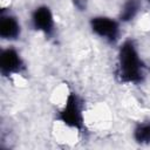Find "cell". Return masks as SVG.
<instances>
[{
    "mask_svg": "<svg viewBox=\"0 0 150 150\" xmlns=\"http://www.w3.org/2000/svg\"><path fill=\"white\" fill-rule=\"evenodd\" d=\"M148 66L142 59L138 47L132 39L124 40L117 52L115 76L122 84L137 86L144 82Z\"/></svg>",
    "mask_w": 150,
    "mask_h": 150,
    "instance_id": "1",
    "label": "cell"
},
{
    "mask_svg": "<svg viewBox=\"0 0 150 150\" xmlns=\"http://www.w3.org/2000/svg\"><path fill=\"white\" fill-rule=\"evenodd\" d=\"M56 120L70 130H75L79 134L86 132L84 107L77 93L69 91L67 94L63 105L57 110Z\"/></svg>",
    "mask_w": 150,
    "mask_h": 150,
    "instance_id": "2",
    "label": "cell"
},
{
    "mask_svg": "<svg viewBox=\"0 0 150 150\" xmlns=\"http://www.w3.org/2000/svg\"><path fill=\"white\" fill-rule=\"evenodd\" d=\"M89 28L97 38L114 45L121 36V22L108 15H95L89 19Z\"/></svg>",
    "mask_w": 150,
    "mask_h": 150,
    "instance_id": "3",
    "label": "cell"
},
{
    "mask_svg": "<svg viewBox=\"0 0 150 150\" xmlns=\"http://www.w3.org/2000/svg\"><path fill=\"white\" fill-rule=\"evenodd\" d=\"M30 26L46 39H52L56 32L55 16L48 5H39L30 13Z\"/></svg>",
    "mask_w": 150,
    "mask_h": 150,
    "instance_id": "4",
    "label": "cell"
},
{
    "mask_svg": "<svg viewBox=\"0 0 150 150\" xmlns=\"http://www.w3.org/2000/svg\"><path fill=\"white\" fill-rule=\"evenodd\" d=\"M26 70V63L20 52L8 46L1 49L0 53V74L5 79H9L15 75H20Z\"/></svg>",
    "mask_w": 150,
    "mask_h": 150,
    "instance_id": "5",
    "label": "cell"
},
{
    "mask_svg": "<svg viewBox=\"0 0 150 150\" xmlns=\"http://www.w3.org/2000/svg\"><path fill=\"white\" fill-rule=\"evenodd\" d=\"M22 33L21 23L11 11L2 9L0 14V38L4 41L13 42L20 39Z\"/></svg>",
    "mask_w": 150,
    "mask_h": 150,
    "instance_id": "6",
    "label": "cell"
},
{
    "mask_svg": "<svg viewBox=\"0 0 150 150\" xmlns=\"http://www.w3.org/2000/svg\"><path fill=\"white\" fill-rule=\"evenodd\" d=\"M142 8V1L141 0H124L120 13H118V20L121 23H128L131 22L141 12Z\"/></svg>",
    "mask_w": 150,
    "mask_h": 150,
    "instance_id": "7",
    "label": "cell"
},
{
    "mask_svg": "<svg viewBox=\"0 0 150 150\" xmlns=\"http://www.w3.org/2000/svg\"><path fill=\"white\" fill-rule=\"evenodd\" d=\"M132 139L139 145L150 144V120H143L135 124L132 129Z\"/></svg>",
    "mask_w": 150,
    "mask_h": 150,
    "instance_id": "8",
    "label": "cell"
},
{
    "mask_svg": "<svg viewBox=\"0 0 150 150\" xmlns=\"http://www.w3.org/2000/svg\"><path fill=\"white\" fill-rule=\"evenodd\" d=\"M71 2L73 6L80 12H84L88 8V0H71Z\"/></svg>",
    "mask_w": 150,
    "mask_h": 150,
    "instance_id": "9",
    "label": "cell"
},
{
    "mask_svg": "<svg viewBox=\"0 0 150 150\" xmlns=\"http://www.w3.org/2000/svg\"><path fill=\"white\" fill-rule=\"evenodd\" d=\"M146 2H148V4H150V0H146Z\"/></svg>",
    "mask_w": 150,
    "mask_h": 150,
    "instance_id": "10",
    "label": "cell"
}]
</instances>
